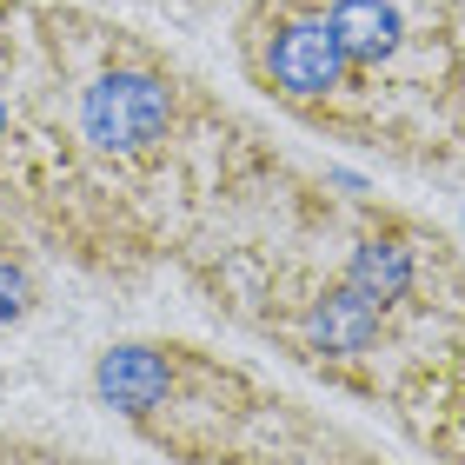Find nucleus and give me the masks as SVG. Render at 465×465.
I'll return each mask as SVG.
<instances>
[{"instance_id": "39448f33", "label": "nucleus", "mask_w": 465, "mask_h": 465, "mask_svg": "<svg viewBox=\"0 0 465 465\" xmlns=\"http://www.w3.org/2000/svg\"><path fill=\"white\" fill-rule=\"evenodd\" d=\"M0 465H94L87 452H67V446H27V439H0Z\"/></svg>"}, {"instance_id": "f257e3e1", "label": "nucleus", "mask_w": 465, "mask_h": 465, "mask_svg": "<svg viewBox=\"0 0 465 465\" xmlns=\"http://www.w3.org/2000/svg\"><path fill=\"white\" fill-rule=\"evenodd\" d=\"M292 160L166 40L87 0H0V213L100 280L186 252Z\"/></svg>"}, {"instance_id": "20e7f679", "label": "nucleus", "mask_w": 465, "mask_h": 465, "mask_svg": "<svg viewBox=\"0 0 465 465\" xmlns=\"http://www.w3.org/2000/svg\"><path fill=\"white\" fill-rule=\"evenodd\" d=\"M40 306V272H34V240L0 213V326L27 320Z\"/></svg>"}, {"instance_id": "7ed1b4c3", "label": "nucleus", "mask_w": 465, "mask_h": 465, "mask_svg": "<svg viewBox=\"0 0 465 465\" xmlns=\"http://www.w3.org/2000/svg\"><path fill=\"white\" fill-rule=\"evenodd\" d=\"M94 392L180 465H306L340 439L266 379L186 340L107 346L94 366Z\"/></svg>"}, {"instance_id": "f03ea898", "label": "nucleus", "mask_w": 465, "mask_h": 465, "mask_svg": "<svg viewBox=\"0 0 465 465\" xmlns=\"http://www.w3.org/2000/svg\"><path fill=\"white\" fill-rule=\"evenodd\" d=\"M180 280L326 392L379 406L406 446L465 465V252L439 220L292 166Z\"/></svg>"}, {"instance_id": "423d86ee", "label": "nucleus", "mask_w": 465, "mask_h": 465, "mask_svg": "<svg viewBox=\"0 0 465 465\" xmlns=\"http://www.w3.org/2000/svg\"><path fill=\"white\" fill-rule=\"evenodd\" d=\"M160 7H180V14H200V7H213V0H160Z\"/></svg>"}]
</instances>
